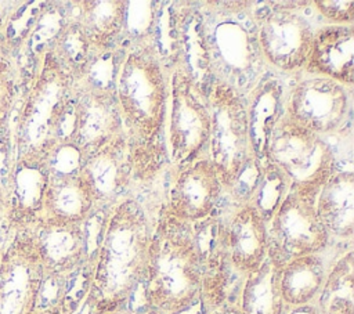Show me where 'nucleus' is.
Returning a JSON list of instances; mask_svg holds the SVG:
<instances>
[{
	"label": "nucleus",
	"mask_w": 354,
	"mask_h": 314,
	"mask_svg": "<svg viewBox=\"0 0 354 314\" xmlns=\"http://www.w3.org/2000/svg\"><path fill=\"white\" fill-rule=\"evenodd\" d=\"M206 314H241L236 303L234 302H225L224 304H221L220 307L206 313Z\"/></svg>",
	"instance_id": "c9c22d12"
},
{
	"label": "nucleus",
	"mask_w": 354,
	"mask_h": 314,
	"mask_svg": "<svg viewBox=\"0 0 354 314\" xmlns=\"http://www.w3.org/2000/svg\"><path fill=\"white\" fill-rule=\"evenodd\" d=\"M311 8L325 25H354L353 0H315L311 1Z\"/></svg>",
	"instance_id": "72a5a7b5"
},
{
	"label": "nucleus",
	"mask_w": 354,
	"mask_h": 314,
	"mask_svg": "<svg viewBox=\"0 0 354 314\" xmlns=\"http://www.w3.org/2000/svg\"><path fill=\"white\" fill-rule=\"evenodd\" d=\"M14 159L15 155L11 129L8 127V124H6L0 129V219H4L6 201Z\"/></svg>",
	"instance_id": "f704fd0d"
},
{
	"label": "nucleus",
	"mask_w": 354,
	"mask_h": 314,
	"mask_svg": "<svg viewBox=\"0 0 354 314\" xmlns=\"http://www.w3.org/2000/svg\"><path fill=\"white\" fill-rule=\"evenodd\" d=\"M281 270L282 266L266 259L263 264L243 275L236 306L241 314H283L286 304L281 293Z\"/></svg>",
	"instance_id": "a878e982"
},
{
	"label": "nucleus",
	"mask_w": 354,
	"mask_h": 314,
	"mask_svg": "<svg viewBox=\"0 0 354 314\" xmlns=\"http://www.w3.org/2000/svg\"><path fill=\"white\" fill-rule=\"evenodd\" d=\"M314 196L289 191L268 223L267 257L279 266L332 248L330 238L315 212Z\"/></svg>",
	"instance_id": "9b49d317"
},
{
	"label": "nucleus",
	"mask_w": 354,
	"mask_h": 314,
	"mask_svg": "<svg viewBox=\"0 0 354 314\" xmlns=\"http://www.w3.org/2000/svg\"><path fill=\"white\" fill-rule=\"evenodd\" d=\"M167 76L152 41L124 47L115 94L134 183H151L169 166L165 144Z\"/></svg>",
	"instance_id": "f257e3e1"
},
{
	"label": "nucleus",
	"mask_w": 354,
	"mask_h": 314,
	"mask_svg": "<svg viewBox=\"0 0 354 314\" xmlns=\"http://www.w3.org/2000/svg\"><path fill=\"white\" fill-rule=\"evenodd\" d=\"M206 100L210 109V133L205 154L213 163L225 192L243 163L253 156L243 95L225 83L214 82Z\"/></svg>",
	"instance_id": "9d476101"
},
{
	"label": "nucleus",
	"mask_w": 354,
	"mask_h": 314,
	"mask_svg": "<svg viewBox=\"0 0 354 314\" xmlns=\"http://www.w3.org/2000/svg\"><path fill=\"white\" fill-rule=\"evenodd\" d=\"M159 10L160 1H126L123 47L152 40Z\"/></svg>",
	"instance_id": "c756f323"
},
{
	"label": "nucleus",
	"mask_w": 354,
	"mask_h": 314,
	"mask_svg": "<svg viewBox=\"0 0 354 314\" xmlns=\"http://www.w3.org/2000/svg\"><path fill=\"white\" fill-rule=\"evenodd\" d=\"M178 314H206V311H205V308H203V306L199 300V302H196L195 304H192L191 307H188L187 310H184L183 313H178Z\"/></svg>",
	"instance_id": "58836bf2"
},
{
	"label": "nucleus",
	"mask_w": 354,
	"mask_h": 314,
	"mask_svg": "<svg viewBox=\"0 0 354 314\" xmlns=\"http://www.w3.org/2000/svg\"><path fill=\"white\" fill-rule=\"evenodd\" d=\"M35 314H68V313L64 310V307L61 304H57V306H53V307L36 310Z\"/></svg>",
	"instance_id": "4c0bfd02"
},
{
	"label": "nucleus",
	"mask_w": 354,
	"mask_h": 314,
	"mask_svg": "<svg viewBox=\"0 0 354 314\" xmlns=\"http://www.w3.org/2000/svg\"><path fill=\"white\" fill-rule=\"evenodd\" d=\"M267 158L288 176L290 190L314 198L337 169L335 149L326 138L282 118L271 137Z\"/></svg>",
	"instance_id": "1a4fd4ad"
},
{
	"label": "nucleus",
	"mask_w": 354,
	"mask_h": 314,
	"mask_svg": "<svg viewBox=\"0 0 354 314\" xmlns=\"http://www.w3.org/2000/svg\"><path fill=\"white\" fill-rule=\"evenodd\" d=\"M319 314H354V250L339 249L315 302Z\"/></svg>",
	"instance_id": "cd10ccee"
},
{
	"label": "nucleus",
	"mask_w": 354,
	"mask_h": 314,
	"mask_svg": "<svg viewBox=\"0 0 354 314\" xmlns=\"http://www.w3.org/2000/svg\"><path fill=\"white\" fill-rule=\"evenodd\" d=\"M75 87L76 82L47 51L11 130L15 158H46L57 144L69 141Z\"/></svg>",
	"instance_id": "39448f33"
},
{
	"label": "nucleus",
	"mask_w": 354,
	"mask_h": 314,
	"mask_svg": "<svg viewBox=\"0 0 354 314\" xmlns=\"http://www.w3.org/2000/svg\"><path fill=\"white\" fill-rule=\"evenodd\" d=\"M317 216L332 246L347 248L354 237V173L336 169L315 199Z\"/></svg>",
	"instance_id": "4be33fe9"
},
{
	"label": "nucleus",
	"mask_w": 354,
	"mask_h": 314,
	"mask_svg": "<svg viewBox=\"0 0 354 314\" xmlns=\"http://www.w3.org/2000/svg\"><path fill=\"white\" fill-rule=\"evenodd\" d=\"M311 1H253L257 41L267 66L281 75L300 73L317 26L304 14Z\"/></svg>",
	"instance_id": "423d86ee"
},
{
	"label": "nucleus",
	"mask_w": 354,
	"mask_h": 314,
	"mask_svg": "<svg viewBox=\"0 0 354 314\" xmlns=\"http://www.w3.org/2000/svg\"><path fill=\"white\" fill-rule=\"evenodd\" d=\"M47 51L76 83L87 76L97 58L83 26L72 14L61 25Z\"/></svg>",
	"instance_id": "bb28decb"
},
{
	"label": "nucleus",
	"mask_w": 354,
	"mask_h": 314,
	"mask_svg": "<svg viewBox=\"0 0 354 314\" xmlns=\"http://www.w3.org/2000/svg\"><path fill=\"white\" fill-rule=\"evenodd\" d=\"M83 154L72 141L57 144L46 156V166L50 176H71L82 172Z\"/></svg>",
	"instance_id": "7c9ffc66"
},
{
	"label": "nucleus",
	"mask_w": 354,
	"mask_h": 314,
	"mask_svg": "<svg viewBox=\"0 0 354 314\" xmlns=\"http://www.w3.org/2000/svg\"><path fill=\"white\" fill-rule=\"evenodd\" d=\"M202 266L192 225L173 217L160 203L152 214L142 306L178 314L201 300Z\"/></svg>",
	"instance_id": "7ed1b4c3"
},
{
	"label": "nucleus",
	"mask_w": 354,
	"mask_h": 314,
	"mask_svg": "<svg viewBox=\"0 0 354 314\" xmlns=\"http://www.w3.org/2000/svg\"><path fill=\"white\" fill-rule=\"evenodd\" d=\"M138 314H165V313L160 311V310H156V308H153V307H145V306H142V307L138 310Z\"/></svg>",
	"instance_id": "ea45409f"
},
{
	"label": "nucleus",
	"mask_w": 354,
	"mask_h": 314,
	"mask_svg": "<svg viewBox=\"0 0 354 314\" xmlns=\"http://www.w3.org/2000/svg\"><path fill=\"white\" fill-rule=\"evenodd\" d=\"M351 93L336 80L296 73L286 83L282 119L324 138L350 133Z\"/></svg>",
	"instance_id": "6e6552de"
},
{
	"label": "nucleus",
	"mask_w": 354,
	"mask_h": 314,
	"mask_svg": "<svg viewBox=\"0 0 354 314\" xmlns=\"http://www.w3.org/2000/svg\"><path fill=\"white\" fill-rule=\"evenodd\" d=\"M120 133H123V123L115 87L97 86L86 80L76 83L69 141L79 147L83 158Z\"/></svg>",
	"instance_id": "2eb2a0df"
},
{
	"label": "nucleus",
	"mask_w": 354,
	"mask_h": 314,
	"mask_svg": "<svg viewBox=\"0 0 354 314\" xmlns=\"http://www.w3.org/2000/svg\"><path fill=\"white\" fill-rule=\"evenodd\" d=\"M173 170L169 191L162 201L165 209L177 220L189 224L212 216L218 209L224 191L206 154Z\"/></svg>",
	"instance_id": "dca6fc26"
},
{
	"label": "nucleus",
	"mask_w": 354,
	"mask_h": 314,
	"mask_svg": "<svg viewBox=\"0 0 354 314\" xmlns=\"http://www.w3.org/2000/svg\"><path fill=\"white\" fill-rule=\"evenodd\" d=\"M301 72L328 77L353 89L354 25H318Z\"/></svg>",
	"instance_id": "412c9836"
},
{
	"label": "nucleus",
	"mask_w": 354,
	"mask_h": 314,
	"mask_svg": "<svg viewBox=\"0 0 354 314\" xmlns=\"http://www.w3.org/2000/svg\"><path fill=\"white\" fill-rule=\"evenodd\" d=\"M192 225L194 241L202 266L201 303L206 313L220 307L225 302H236L238 290L234 288V277L238 275L228 259L224 217L220 209L212 216Z\"/></svg>",
	"instance_id": "4468645a"
},
{
	"label": "nucleus",
	"mask_w": 354,
	"mask_h": 314,
	"mask_svg": "<svg viewBox=\"0 0 354 314\" xmlns=\"http://www.w3.org/2000/svg\"><path fill=\"white\" fill-rule=\"evenodd\" d=\"M73 6L71 14L83 26L97 55L124 48V0H86Z\"/></svg>",
	"instance_id": "b1692460"
},
{
	"label": "nucleus",
	"mask_w": 354,
	"mask_h": 314,
	"mask_svg": "<svg viewBox=\"0 0 354 314\" xmlns=\"http://www.w3.org/2000/svg\"><path fill=\"white\" fill-rule=\"evenodd\" d=\"M259 177H260V162L254 156H250L238 172L231 187L223 194V196H228L230 206H239V205L249 203L252 194L257 185Z\"/></svg>",
	"instance_id": "2f4dec72"
},
{
	"label": "nucleus",
	"mask_w": 354,
	"mask_h": 314,
	"mask_svg": "<svg viewBox=\"0 0 354 314\" xmlns=\"http://www.w3.org/2000/svg\"><path fill=\"white\" fill-rule=\"evenodd\" d=\"M332 259L326 253L307 255L288 261L281 270V293L288 307L315 304Z\"/></svg>",
	"instance_id": "393cba45"
},
{
	"label": "nucleus",
	"mask_w": 354,
	"mask_h": 314,
	"mask_svg": "<svg viewBox=\"0 0 354 314\" xmlns=\"http://www.w3.org/2000/svg\"><path fill=\"white\" fill-rule=\"evenodd\" d=\"M210 133V109L206 95L180 65L167 76L165 144L169 167H181L206 151Z\"/></svg>",
	"instance_id": "0eeeda50"
},
{
	"label": "nucleus",
	"mask_w": 354,
	"mask_h": 314,
	"mask_svg": "<svg viewBox=\"0 0 354 314\" xmlns=\"http://www.w3.org/2000/svg\"><path fill=\"white\" fill-rule=\"evenodd\" d=\"M140 310V308H138ZM138 310L133 308V307H124V308H120L118 311H113L111 314H138Z\"/></svg>",
	"instance_id": "a19ab883"
},
{
	"label": "nucleus",
	"mask_w": 354,
	"mask_h": 314,
	"mask_svg": "<svg viewBox=\"0 0 354 314\" xmlns=\"http://www.w3.org/2000/svg\"><path fill=\"white\" fill-rule=\"evenodd\" d=\"M289 191L290 181L288 176L281 170L279 166L266 158L263 162H260V177L249 205L256 209V212L268 225Z\"/></svg>",
	"instance_id": "c85d7f7f"
},
{
	"label": "nucleus",
	"mask_w": 354,
	"mask_h": 314,
	"mask_svg": "<svg viewBox=\"0 0 354 314\" xmlns=\"http://www.w3.org/2000/svg\"><path fill=\"white\" fill-rule=\"evenodd\" d=\"M98 210L84 176H50L40 220L83 223Z\"/></svg>",
	"instance_id": "5701e85b"
},
{
	"label": "nucleus",
	"mask_w": 354,
	"mask_h": 314,
	"mask_svg": "<svg viewBox=\"0 0 354 314\" xmlns=\"http://www.w3.org/2000/svg\"><path fill=\"white\" fill-rule=\"evenodd\" d=\"M44 268L28 228L14 231L0 255V314H35Z\"/></svg>",
	"instance_id": "f8f14e48"
},
{
	"label": "nucleus",
	"mask_w": 354,
	"mask_h": 314,
	"mask_svg": "<svg viewBox=\"0 0 354 314\" xmlns=\"http://www.w3.org/2000/svg\"><path fill=\"white\" fill-rule=\"evenodd\" d=\"M82 174L98 209H111L129 195L134 184L124 131L83 159Z\"/></svg>",
	"instance_id": "f3484780"
},
{
	"label": "nucleus",
	"mask_w": 354,
	"mask_h": 314,
	"mask_svg": "<svg viewBox=\"0 0 354 314\" xmlns=\"http://www.w3.org/2000/svg\"><path fill=\"white\" fill-rule=\"evenodd\" d=\"M26 228L36 245L44 275L65 277L86 261H94L101 239L88 219L83 223L39 220Z\"/></svg>",
	"instance_id": "ddd939ff"
},
{
	"label": "nucleus",
	"mask_w": 354,
	"mask_h": 314,
	"mask_svg": "<svg viewBox=\"0 0 354 314\" xmlns=\"http://www.w3.org/2000/svg\"><path fill=\"white\" fill-rule=\"evenodd\" d=\"M286 82L283 75L267 69L243 95L252 155L263 162L274 130L282 116Z\"/></svg>",
	"instance_id": "6ab92c4d"
},
{
	"label": "nucleus",
	"mask_w": 354,
	"mask_h": 314,
	"mask_svg": "<svg viewBox=\"0 0 354 314\" xmlns=\"http://www.w3.org/2000/svg\"><path fill=\"white\" fill-rule=\"evenodd\" d=\"M223 217L230 264L238 275L243 277L257 270L267 259V223L249 203L228 206Z\"/></svg>",
	"instance_id": "aec40b11"
},
{
	"label": "nucleus",
	"mask_w": 354,
	"mask_h": 314,
	"mask_svg": "<svg viewBox=\"0 0 354 314\" xmlns=\"http://www.w3.org/2000/svg\"><path fill=\"white\" fill-rule=\"evenodd\" d=\"M47 184L46 158L14 159L4 212V220L12 231L30 227L40 220Z\"/></svg>",
	"instance_id": "a211bd4d"
},
{
	"label": "nucleus",
	"mask_w": 354,
	"mask_h": 314,
	"mask_svg": "<svg viewBox=\"0 0 354 314\" xmlns=\"http://www.w3.org/2000/svg\"><path fill=\"white\" fill-rule=\"evenodd\" d=\"M17 94V73L12 61L0 54V129L7 124Z\"/></svg>",
	"instance_id": "473e14b6"
},
{
	"label": "nucleus",
	"mask_w": 354,
	"mask_h": 314,
	"mask_svg": "<svg viewBox=\"0 0 354 314\" xmlns=\"http://www.w3.org/2000/svg\"><path fill=\"white\" fill-rule=\"evenodd\" d=\"M213 82L245 95L268 69L257 41L253 1L196 3Z\"/></svg>",
	"instance_id": "20e7f679"
},
{
	"label": "nucleus",
	"mask_w": 354,
	"mask_h": 314,
	"mask_svg": "<svg viewBox=\"0 0 354 314\" xmlns=\"http://www.w3.org/2000/svg\"><path fill=\"white\" fill-rule=\"evenodd\" d=\"M283 314H319L318 308L315 304H308V306H299V307H288Z\"/></svg>",
	"instance_id": "e433bc0d"
},
{
	"label": "nucleus",
	"mask_w": 354,
	"mask_h": 314,
	"mask_svg": "<svg viewBox=\"0 0 354 314\" xmlns=\"http://www.w3.org/2000/svg\"><path fill=\"white\" fill-rule=\"evenodd\" d=\"M151 234L152 213L133 195L109 209L90 289L76 314H111L131 307L145 279Z\"/></svg>",
	"instance_id": "f03ea898"
}]
</instances>
